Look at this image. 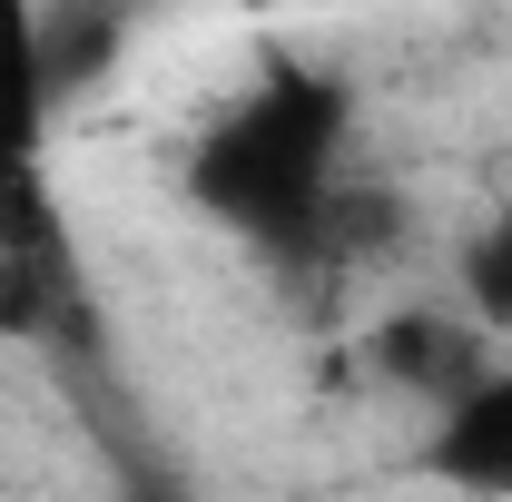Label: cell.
Instances as JSON below:
<instances>
[{
    "instance_id": "obj_3",
    "label": "cell",
    "mask_w": 512,
    "mask_h": 502,
    "mask_svg": "<svg viewBox=\"0 0 512 502\" xmlns=\"http://www.w3.org/2000/svg\"><path fill=\"white\" fill-rule=\"evenodd\" d=\"M50 109V50H40V0H0V217L30 197V138Z\"/></svg>"
},
{
    "instance_id": "obj_1",
    "label": "cell",
    "mask_w": 512,
    "mask_h": 502,
    "mask_svg": "<svg viewBox=\"0 0 512 502\" xmlns=\"http://www.w3.org/2000/svg\"><path fill=\"white\" fill-rule=\"evenodd\" d=\"M335 158H345V99L325 89L316 69L276 60L247 99H227L217 119L197 128L188 197L207 217L266 237V247L306 256V247H325V207L345 188Z\"/></svg>"
},
{
    "instance_id": "obj_2",
    "label": "cell",
    "mask_w": 512,
    "mask_h": 502,
    "mask_svg": "<svg viewBox=\"0 0 512 502\" xmlns=\"http://www.w3.org/2000/svg\"><path fill=\"white\" fill-rule=\"evenodd\" d=\"M493 355H503V335L473 306H404V315H384L375 335H365V375L394 384V394H414L424 414L463 404L473 384L493 375Z\"/></svg>"
},
{
    "instance_id": "obj_4",
    "label": "cell",
    "mask_w": 512,
    "mask_h": 502,
    "mask_svg": "<svg viewBox=\"0 0 512 502\" xmlns=\"http://www.w3.org/2000/svg\"><path fill=\"white\" fill-rule=\"evenodd\" d=\"M434 473L473 493H512V355H493V375L434 414Z\"/></svg>"
},
{
    "instance_id": "obj_5",
    "label": "cell",
    "mask_w": 512,
    "mask_h": 502,
    "mask_svg": "<svg viewBox=\"0 0 512 502\" xmlns=\"http://www.w3.org/2000/svg\"><path fill=\"white\" fill-rule=\"evenodd\" d=\"M463 306L483 315L493 335H512V207L463 247Z\"/></svg>"
}]
</instances>
